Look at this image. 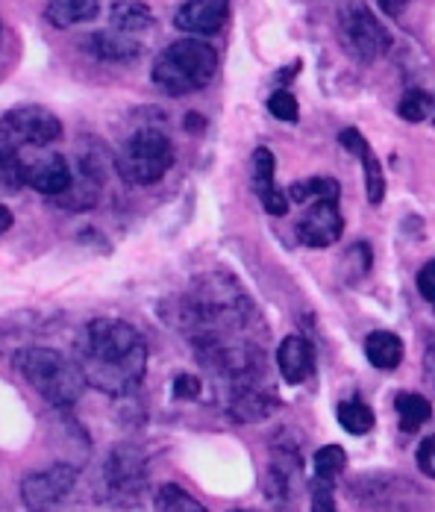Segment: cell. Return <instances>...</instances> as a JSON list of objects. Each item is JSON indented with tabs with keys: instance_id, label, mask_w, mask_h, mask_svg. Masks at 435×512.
<instances>
[{
	"instance_id": "obj_33",
	"label": "cell",
	"mask_w": 435,
	"mask_h": 512,
	"mask_svg": "<svg viewBox=\"0 0 435 512\" xmlns=\"http://www.w3.org/2000/svg\"><path fill=\"white\" fill-rule=\"evenodd\" d=\"M9 227H12V212H9V209L3 206V209H0V230L6 233Z\"/></svg>"
},
{
	"instance_id": "obj_2",
	"label": "cell",
	"mask_w": 435,
	"mask_h": 512,
	"mask_svg": "<svg viewBox=\"0 0 435 512\" xmlns=\"http://www.w3.org/2000/svg\"><path fill=\"white\" fill-rule=\"evenodd\" d=\"M183 327L197 348L230 342L250 318V301L233 277H200L183 298Z\"/></svg>"
},
{
	"instance_id": "obj_12",
	"label": "cell",
	"mask_w": 435,
	"mask_h": 512,
	"mask_svg": "<svg viewBox=\"0 0 435 512\" xmlns=\"http://www.w3.org/2000/svg\"><path fill=\"white\" fill-rule=\"evenodd\" d=\"M21 159V168H24V183L33 186L36 192L50 195V198H62L71 192L74 186V171L71 165L65 162V156L50 154V156H36V159H27L18 154Z\"/></svg>"
},
{
	"instance_id": "obj_7",
	"label": "cell",
	"mask_w": 435,
	"mask_h": 512,
	"mask_svg": "<svg viewBox=\"0 0 435 512\" xmlns=\"http://www.w3.org/2000/svg\"><path fill=\"white\" fill-rule=\"evenodd\" d=\"M336 36L341 51L362 65H371L391 51V33L386 30V24L362 0H347L341 6L336 18Z\"/></svg>"
},
{
	"instance_id": "obj_29",
	"label": "cell",
	"mask_w": 435,
	"mask_h": 512,
	"mask_svg": "<svg viewBox=\"0 0 435 512\" xmlns=\"http://www.w3.org/2000/svg\"><path fill=\"white\" fill-rule=\"evenodd\" d=\"M171 392H174V398H177V401H197V398H200V392H203V383H200V377H197V374L180 371V374L174 377Z\"/></svg>"
},
{
	"instance_id": "obj_30",
	"label": "cell",
	"mask_w": 435,
	"mask_h": 512,
	"mask_svg": "<svg viewBox=\"0 0 435 512\" xmlns=\"http://www.w3.org/2000/svg\"><path fill=\"white\" fill-rule=\"evenodd\" d=\"M415 462H418V468L427 474V477H433L435 480V433L433 436H427L421 445H418V454H415Z\"/></svg>"
},
{
	"instance_id": "obj_27",
	"label": "cell",
	"mask_w": 435,
	"mask_h": 512,
	"mask_svg": "<svg viewBox=\"0 0 435 512\" xmlns=\"http://www.w3.org/2000/svg\"><path fill=\"white\" fill-rule=\"evenodd\" d=\"M268 112H271L277 121H289V124H294V121L300 118V103H297V98H294L291 92L277 89V92L268 98Z\"/></svg>"
},
{
	"instance_id": "obj_9",
	"label": "cell",
	"mask_w": 435,
	"mask_h": 512,
	"mask_svg": "<svg viewBox=\"0 0 435 512\" xmlns=\"http://www.w3.org/2000/svg\"><path fill=\"white\" fill-rule=\"evenodd\" d=\"M224 404H227V412L233 421L253 424V421H262L277 410L280 398L265 383V368H256V371L224 380Z\"/></svg>"
},
{
	"instance_id": "obj_34",
	"label": "cell",
	"mask_w": 435,
	"mask_h": 512,
	"mask_svg": "<svg viewBox=\"0 0 435 512\" xmlns=\"http://www.w3.org/2000/svg\"><path fill=\"white\" fill-rule=\"evenodd\" d=\"M192 127H203V121L197 118V112H189V118H186V130H192Z\"/></svg>"
},
{
	"instance_id": "obj_36",
	"label": "cell",
	"mask_w": 435,
	"mask_h": 512,
	"mask_svg": "<svg viewBox=\"0 0 435 512\" xmlns=\"http://www.w3.org/2000/svg\"><path fill=\"white\" fill-rule=\"evenodd\" d=\"M433 124H435V115H433Z\"/></svg>"
},
{
	"instance_id": "obj_26",
	"label": "cell",
	"mask_w": 435,
	"mask_h": 512,
	"mask_svg": "<svg viewBox=\"0 0 435 512\" xmlns=\"http://www.w3.org/2000/svg\"><path fill=\"white\" fill-rule=\"evenodd\" d=\"M312 468H315V477L336 483V477L347 468V454H344V448H339V445H324V448H318L315 457H312Z\"/></svg>"
},
{
	"instance_id": "obj_28",
	"label": "cell",
	"mask_w": 435,
	"mask_h": 512,
	"mask_svg": "<svg viewBox=\"0 0 435 512\" xmlns=\"http://www.w3.org/2000/svg\"><path fill=\"white\" fill-rule=\"evenodd\" d=\"M309 504L312 512H336V495H333V483L312 477L309 483Z\"/></svg>"
},
{
	"instance_id": "obj_18",
	"label": "cell",
	"mask_w": 435,
	"mask_h": 512,
	"mask_svg": "<svg viewBox=\"0 0 435 512\" xmlns=\"http://www.w3.org/2000/svg\"><path fill=\"white\" fill-rule=\"evenodd\" d=\"M109 21H112V30H121L127 36H139L145 30H153V12L150 6L142 0H115L112 9H109Z\"/></svg>"
},
{
	"instance_id": "obj_20",
	"label": "cell",
	"mask_w": 435,
	"mask_h": 512,
	"mask_svg": "<svg viewBox=\"0 0 435 512\" xmlns=\"http://www.w3.org/2000/svg\"><path fill=\"white\" fill-rule=\"evenodd\" d=\"M97 12H100V0H50L45 18L56 30H68L74 24L95 21Z\"/></svg>"
},
{
	"instance_id": "obj_10",
	"label": "cell",
	"mask_w": 435,
	"mask_h": 512,
	"mask_svg": "<svg viewBox=\"0 0 435 512\" xmlns=\"http://www.w3.org/2000/svg\"><path fill=\"white\" fill-rule=\"evenodd\" d=\"M80 468L71 462H53L42 471L24 474L21 477V504L27 512H50L56 510L77 486Z\"/></svg>"
},
{
	"instance_id": "obj_11",
	"label": "cell",
	"mask_w": 435,
	"mask_h": 512,
	"mask_svg": "<svg viewBox=\"0 0 435 512\" xmlns=\"http://www.w3.org/2000/svg\"><path fill=\"white\" fill-rule=\"evenodd\" d=\"M294 233H297L300 245H306V248H330V245H336L341 233H344V218H341L339 204L336 201L309 204V209L300 215Z\"/></svg>"
},
{
	"instance_id": "obj_17",
	"label": "cell",
	"mask_w": 435,
	"mask_h": 512,
	"mask_svg": "<svg viewBox=\"0 0 435 512\" xmlns=\"http://www.w3.org/2000/svg\"><path fill=\"white\" fill-rule=\"evenodd\" d=\"M277 365L289 386H300L315 368V351L303 336H286L277 348Z\"/></svg>"
},
{
	"instance_id": "obj_31",
	"label": "cell",
	"mask_w": 435,
	"mask_h": 512,
	"mask_svg": "<svg viewBox=\"0 0 435 512\" xmlns=\"http://www.w3.org/2000/svg\"><path fill=\"white\" fill-rule=\"evenodd\" d=\"M418 292L427 298V304L435 309V259H430L421 271H418Z\"/></svg>"
},
{
	"instance_id": "obj_1",
	"label": "cell",
	"mask_w": 435,
	"mask_h": 512,
	"mask_svg": "<svg viewBox=\"0 0 435 512\" xmlns=\"http://www.w3.org/2000/svg\"><path fill=\"white\" fill-rule=\"evenodd\" d=\"M77 362L92 389L109 398H127L145 380L147 345L130 321L95 318L83 330Z\"/></svg>"
},
{
	"instance_id": "obj_6",
	"label": "cell",
	"mask_w": 435,
	"mask_h": 512,
	"mask_svg": "<svg viewBox=\"0 0 435 512\" xmlns=\"http://www.w3.org/2000/svg\"><path fill=\"white\" fill-rule=\"evenodd\" d=\"M147 489V457L133 445H118L100 468V501L115 510L142 507Z\"/></svg>"
},
{
	"instance_id": "obj_14",
	"label": "cell",
	"mask_w": 435,
	"mask_h": 512,
	"mask_svg": "<svg viewBox=\"0 0 435 512\" xmlns=\"http://www.w3.org/2000/svg\"><path fill=\"white\" fill-rule=\"evenodd\" d=\"M341 148H347L353 156L362 159V168H365V192H368V204L380 206L386 198V174H383V165L380 159L374 156L368 139L356 130V127H347L339 133Z\"/></svg>"
},
{
	"instance_id": "obj_8",
	"label": "cell",
	"mask_w": 435,
	"mask_h": 512,
	"mask_svg": "<svg viewBox=\"0 0 435 512\" xmlns=\"http://www.w3.org/2000/svg\"><path fill=\"white\" fill-rule=\"evenodd\" d=\"M0 139H3V154L42 151L62 139V121L45 106L21 103L3 112Z\"/></svg>"
},
{
	"instance_id": "obj_3",
	"label": "cell",
	"mask_w": 435,
	"mask_h": 512,
	"mask_svg": "<svg viewBox=\"0 0 435 512\" xmlns=\"http://www.w3.org/2000/svg\"><path fill=\"white\" fill-rule=\"evenodd\" d=\"M15 374L39 392L42 401H48L56 410H68L80 401L86 383V374L80 362L53 348H24L12 357Z\"/></svg>"
},
{
	"instance_id": "obj_19",
	"label": "cell",
	"mask_w": 435,
	"mask_h": 512,
	"mask_svg": "<svg viewBox=\"0 0 435 512\" xmlns=\"http://www.w3.org/2000/svg\"><path fill=\"white\" fill-rule=\"evenodd\" d=\"M403 354H406L403 339L391 330H374L365 339V357L380 371H394L403 362Z\"/></svg>"
},
{
	"instance_id": "obj_25",
	"label": "cell",
	"mask_w": 435,
	"mask_h": 512,
	"mask_svg": "<svg viewBox=\"0 0 435 512\" xmlns=\"http://www.w3.org/2000/svg\"><path fill=\"white\" fill-rule=\"evenodd\" d=\"M397 115L409 124H421L435 115V98L424 89H409L403 95V101L397 103Z\"/></svg>"
},
{
	"instance_id": "obj_21",
	"label": "cell",
	"mask_w": 435,
	"mask_h": 512,
	"mask_svg": "<svg viewBox=\"0 0 435 512\" xmlns=\"http://www.w3.org/2000/svg\"><path fill=\"white\" fill-rule=\"evenodd\" d=\"M339 183L333 177H309L297 180L289 186V201L294 204H321V201H336L339 204Z\"/></svg>"
},
{
	"instance_id": "obj_35",
	"label": "cell",
	"mask_w": 435,
	"mask_h": 512,
	"mask_svg": "<svg viewBox=\"0 0 435 512\" xmlns=\"http://www.w3.org/2000/svg\"><path fill=\"white\" fill-rule=\"evenodd\" d=\"M233 512H247V510H233Z\"/></svg>"
},
{
	"instance_id": "obj_16",
	"label": "cell",
	"mask_w": 435,
	"mask_h": 512,
	"mask_svg": "<svg viewBox=\"0 0 435 512\" xmlns=\"http://www.w3.org/2000/svg\"><path fill=\"white\" fill-rule=\"evenodd\" d=\"M83 48L103 62H133L142 56V42L136 36H127L121 30H97L89 39H83Z\"/></svg>"
},
{
	"instance_id": "obj_23",
	"label": "cell",
	"mask_w": 435,
	"mask_h": 512,
	"mask_svg": "<svg viewBox=\"0 0 435 512\" xmlns=\"http://www.w3.org/2000/svg\"><path fill=\"white\" fill-rule=\"evenodd\" d=\"M374 410L365 401H341L339 404V424L350 436H365L374 430Z\"/></svg>"
},
{
	"instance_id": "obj_15",
	"label": "cell",
	"mask_w": 435,
	"mask_h": 512,
	"mask_svg": "<svg viewBox=\"0 0 435 512\" xmlns=\"http://www.w3.org/2000/svg\"><path fill=\"white\" fill-rule=\"evenodd\" d=\"M274 171H277V159L268 148H256L253 151V186L262 206L271 215H286L289 212V195L283 189H277L274 183Z\"/></svg>"
},
{
	"instance_id": "obj_22",
	"label": "cell",
	"mask_w": 435,
	"mask_h": 512,
	"mask_svg": "<svg viewBox=\"0 0 435 512\" xmlns=\"http://www.w3.org/2000/svg\"><path fill=\"white\" fill-rule=\"evenodd\" d=\"M394 410H397V418H400V430L406 433H415L421 430L430 415H433V404L424 398V395H415V392H400L394 398Z\"/></svg>"
},
{
	"instance_id": "obj_5",
	"label": "cell",
	"mask_w": 435,
	"mask_h": 512,
	"mask_svg": "<svg viewBox=\"0 0 435 512\" xmlns=\"http://www.w3.org/2000/svg\"><path fill=\"white\" fill-rule=\"evenodd\" d=\"M115 165H118L121 180H127L130 186H153L171 171L174 145L162 130L142 127L130 139H124Z\"/></svg>"
},
{
	"instance_id": "obj_4",
	"label": "cell",
	"mask_w": 435,
	"mask_h": 512,
	"mask_svg": "<svg viewBox=\"0 0 435 512\" xmlns=\"http://www.w3.org/2000/svg\"><path fill=\"white\" fill-rule=\"evenodd\" d=\"M218 71V53L212 45H206L203 39H180L174 45H168L165 51L156 56L153 62V83L156 89H162L171 98H183L200 92L212 83Z\"/></svg>"
},
{
	"instance_id": "obj_13",
	"label": "cell",
	"mask_w": 435,
	"mask_h": 512,
	"mask_svg": "<svg viewBox=\"0 0 435 512\" xmlns=\"http://www.w3.org/2000/svg\"><path fill=\"white\" fill-rule=\"evenodd\" d=\"M230 15V0H186L177 15H174V27L186 36H212L227 24Z\"/></svg>"
},
{
	"instance_id": "obj_32",
	"label": "cell",
	"mask_w": 435,
	"mask_h": 512,
	"mask_svg": "<svg viewBox=\"0 0 435 512\" xmlns=\"http://www.w3.org/2000/svg\"><path fill=\"white\" fill-rule=\"evenodd\" d=\"M409 3H412V0H380V9H383L386 15H400Z\"/></svg>"
},
{
	"instance_id": "obj_24",
	"label": "cell",
	"mask_w": 435,
	"mask_h": 512,
	"mask_svg": "<svg viewBox=\"0 0 435 512\" xmlns=\"http://www.w3.org/2000/svg\"><path fill=\"white\" fill-rule=\"evenodd\" d=\"M153 504H156V512H209L200 501H194L183 486H177V483L159 486Z\"/></svg>"
}]
</instances>
